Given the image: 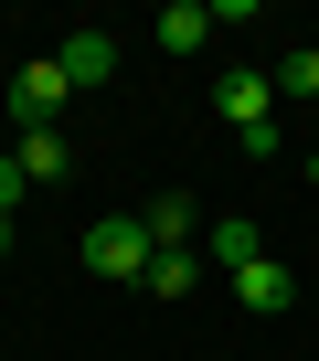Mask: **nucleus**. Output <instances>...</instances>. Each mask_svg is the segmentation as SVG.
<instances>
[{
	"mask_svg": "<svg viewBox=\"0 0 319 361\" xmlns=\"http://www.w3.org/2000/svg\"><path fill=\"white\" fill-rule=\"evenodd\" d=\"M213 117L234 128V149H255V159L277 149V85H266V75H224V85H213Z\"/></svg>",
	"mask_w": 319,
	"mask_h": 361,
	"instance_id": "f257e3e1",
	"label": "nucleus"
},
{
	"mask_svg": "<svg viewBox=\"0 0 319 361\" xmlns=\"http://www.w3.org/2000/svg\"><path fill=\"white\" fill-rule=\"evenodd\" d=\"M85 266L96 276H149V224L138 213H96L85 224Z\"/></svg>",
	"mask_w": 319,
	"mask_h": 361,
	"instance_id": "f03ea898",
	"label": "nucleus"
},
{
	"mask_svg": "<svg viewBox=\"0 0 319 361\" xmlns=\"http://www.w3.org/2000/svg\"><path fill=\"white\" fill-rule=\"evenodd\" d=\"M64 96H75V85H64V64H54V54H43V64H22V75H11V128H54V106H64Z\"/></svg>",
	"mask_w": 319,
	"mask_h": 361,
	"instance_id": "7ed1b4c3",
	"label": "nucleus"
},
{
	"mask_svg": "<svg viewBox=\"0 0 319 361\" xmlns=\"http://www.w3.org/2000/svg\"><path fill=\"white\" fill-rule=\"evenodd\" d=\"M203 255H213L224 276H245V266L266 255V234H255V213H224V224H203Z\"/></svg>",
	"mask_w": 319,
	"mask_h": 361,
	"instance_id": "20e7f679",
	"label": "nucleus"
},
{
	"mask_svg": "<svg viewBox=\"0 0 319 361\" xmlns=\"http://www.w3.org/2000/svg\"><path fill=\"white\" fill-rule=\"evenodd\" d=\"M54 64H64V85H107V75H117V43H107V32H64Z\"/></svg>",
	"mask_w": 319,
	"mask_h": 361,
	"instance_id": "39448f33",
	"label": "nucleus"
},
{
	"mask_svg": "<svg viewBox=\"0 0 319 361\" xmlns=\"http://www.w3.org/2000/svg\"><path fill=\"white\" fill-rule=\"evenodd\" d=\"M234 298H245V308H255V319H277V308H287V298H298V276H287V266H277V255H255V266H245V276H234Z\"/></svg>",
	"mask_w": 319,
	"mask_h": 361,
	"instance_id": "423d86ee",
	"label": "nucleus"
},
{
	"mask_svg": "<svg viewBox=\"0 0 319 361\" xmlns=\"http://www.w3.org/2000/svg\"><path fill=\"white\" fill-rule=\"evenodd\" d=\"M203 32H213V0H171V11H160V32H149V43H160V54H192Z\"/></svg>",
	"mask_w": 319,
	"mask_h": 361,
	"instance_id": "0eeeda50",
	"label": "nucleus"
},
{
	"mask_svg": "<svg viewBox=\"0 0 319 361\" xmlns=\"http://www.w3.org/2000/svg\"><path fill=\"white\" fill-rule=\"evenodd\" d=\"M138 224H149V255H171V245H192V234H203V213H192L181 192H171V202H149Z\"/></svg>",
	"mask_w": 319,
	"mask_h": 361,
	"instance_id": "6e6552de",
	"label": "nucleus"
},
{
	"mask_svg": "<svg viewBox=\"0 0 319 361\" xmlns=\"http://www.w3.org/2000/svg\"><path fill=\"white\" fill-rule=\"evenodd\" d=\"M149 298H192L203 287V266H192V245H171V255H149V276H138Z\"/></svg>",
	"mask_w": 319,
	"mask_h": 361,
	"instance_id": "1a4fd4ad",
	"label": "nucleus"
},
{
	"mask_svg": "<svg viewBox=\"0 0 319 361\" xmlns=\"http://www.w3.org/2000/svg\"><path fill=\"white\" fill-rule=\"evenodd\" d=\"M11 159H22L32 180H64V128H22V138H11Z\"/></svg>",
	"mask_w": 319,
	"mask_h": 361,
	"instance_id": "9d476101",
	"label": "nucleus"
},
{
	"mask_svg": "<svg viewBox=\"0 0 319 361\" xmlns=\"http://www.w3.org/2000/svg\"><path fill=\"white\" fill-rule=\"evenodd\" d=\"M266 85H277V96H319V43H298V54H287Z\"/></svg>",
	"mask_w": 319,
	"mask_h": 361,
	"instance_id": "9b49d317",
	"label": "nucleus"
},
{
	"mask_svg": "<svg viewBox=\"0 0 319 361\" xmlns=\"http://www.w3.org/2000/svg\"><path fill=\"white\" fill-rule=\"evenodd\" d=\"M22 192H32V170H22V159H11V149H0V213H11V202H22Z\"/></svg>",
	"mask_w": 319,
	"mask_h": 361,
	"instance_id": "f8f14e48",
	"label": "nucleus"
},
{
	"mask_svg": "<svg viewBox=\"0 0 319 361\" xmlns=\"http://www.w3.org/2000/svg\"><path fill=\"white\" fill-rule=\"evenodd\" d=\"M0 255H11V213H0Z\"/></svg>",
	"mask_w": 319,
	"mask_h": 361,
	"instance_id": "ddd939ff",
	"label": "nucleus"
},
{
	"mask_svg": "<svg viewBox=\"0 0 319 361\" xmlns=\"http://www.w3.org/2000/svg\"><path fill=\"white\" fill-rule=\"evenodd\" d=\"M308 192H319V149H308Z\"/></svg>",
	"mask_w": 319,
	"mask_h": 361,
	"instance_id": "4468645a",
	"label": "nucleus"
}]
</instances>
